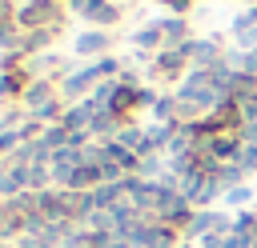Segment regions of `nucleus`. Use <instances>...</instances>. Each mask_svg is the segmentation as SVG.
Listing matches in <instances>:
<instances>
[{
	"label": "nucleus",
	"mask_w": 257,
	"mask_h": 248,
	"mask_svg": "<svg viewBox=\"0 0 257 248\" xmlns=\"http://www.w3.org/2000/svg\"><path fill=\"white\" fill-rule=\"evenodd\" d=\"M92 68H96V76H100V80H108V76H112V72L120 68V60H116V56L108 52V56H100V60H92Z\"/></svg>",
	"instance_id": "nucleus-6"
},
{
	"label": "nucleus",
	"mask_w": 257,
	"mask_h": 248,
	"mask_svg": "<svg viewBox=\"0 0 257 248\" xmlns=\"http://www.w3.org/2000/svg\"><path fill=\"white\" fill-rule=\"evenodd\" d=\"M253 200H257V188H253L249 180H245V184H237V188H229V192L221 196V204H225V208H237V212H241V208H249Z\"/></svg>",
	"instance_id": "nucleus-5"
},
{
	"label": "nucleus",
	"mask_w": 257,
	"mask_h": 248,
	"mask_svg": "<svg viewBox=\"0 0 257 248\" xmlns=\"http://www.w3.org/2000/svg\"><path fill=\"white\" fill-rule=\"evenodd\" d=\"M120 16H124V8H120L116 0H104V4H92V12H88L84 20H88L92 28H100V32H104V28H116V24H120Z\"/></svg>",
	"instance_id": "nucleus-4"
},
{
	"label": "nucleus",
	"mask_w": 257,
	"mask_h": 248,
	"mask_svg": "<svg viewBox=\"0 0 257 248\" xmlns=\"http://www.w3.org/2000/svg\"><path fill=\"white\" fill-rule=\"evenodd\" d=\"M185 72H189V56H185V48H161V52L153 56V64H149V76L161 80V84H169V80H185Z\"/></svg>",
	"instance_id": "nucleus-1"
},
{
	"label": "nucleus",
	"mask_w": 257,
	"mask_h": 248,
	"mask_svg": "<svg viewBox=\"0 0 257 248\" xmlns=\"http://www.w3.org/2000/svg\"><path fill=\"white\" fill-rule=\"evenodd\" d=\"M108 44H112V36L108 32H100V28H84L76 40H72V52L76 56H108Z\"/></svg>",
	"instance_id": "nucleus-2"
},
{
	"label": "nucleus",
	"mask_w": 257,
	"mask_h": 248,
	"mask_svg": "<svg viewBox=\"0 0 257 248\" xmlns=\"http://www.w3.org/2000/svg\"><path fill=\"white\" fill-rule=\"evenodd\" d=\"M161 36H165V48H185L189 40H197L185 16H161Z\"/></svg>",
	"instance_id": "nucleus-3"
}]
</instances>
